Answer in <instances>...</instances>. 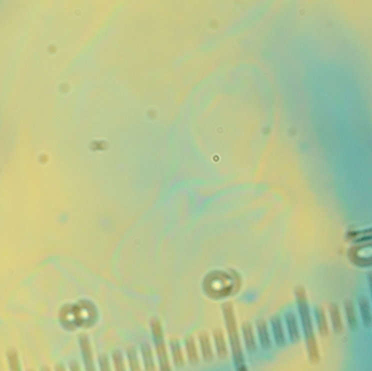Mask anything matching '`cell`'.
Returning a JSON list of instances; mask_svg holds the SVG:
<instances>
[{"label": "cell", "mask_w": 372, "mask_h": 371, "mask_svg": "<svg viewBox=\"0 0 372 371\" xmlns=\"http://www.w3.org/2000/svg\"><path fill=\"white\" fill-rule=\"evenodd\" d=\"M294 296H296V306H298L300 320H302V332H304V335H305L306 347H307V352H308L310 360V362L314 363V364H316V363L320 362V352H319V346H318V341L316 338V333H314L312 316H310L308 300H307V294H306L305 288H304L302 286L296 288Z\"/></svg>", "instance_id": "1"}, {"label": "cell", "mask_w": 372, "mask_h": 371, "mask_svg": "<svg viewBox=\"0 0 372 371\" xmlns=\"http://www.w3.org/2000/svg\"><path fill=\"white\" fill-rule=\"evenodd\" d=\"M222 313H224V322H226L228 338H230L235 369L236 371H248V369H246V364L244 355H243L241 340H240L238 322H236L234 308H232V302H226V304L222 305Z\"/></svg>", "instance_id": "2"}, {"label": "cell", "mask_w": 372, "mask_h": 371, "mask_svg": "<svg viewBox=\"0 0 372 371\" xmlns=\"http://www.w3.org/2000/svg\"><path fill=\"white\" fill-rule=\"evenodd\" d=\"M150 328H152L154 344H155L156 354H157V358H158L160 370V371H172L171 370L169 358H168L166 344V341H164L163 328H162V324H160V319L152 318V320H150Z\"/></svg>", "instance_id": "3"}, {"label": "cell", "mask_w": 372, "mask_h": 371, "mask_svg": "<svg viewBox=\"0 0 372 371\" xmlns=\"http://www.w3.org/2000/svg\"><path fill=\"white\" fill-rule=\"evenodd\" d=\"M78 342H80V352H82V358H83L85 371H96V364H94V358H93L90 338H88L86 334H80V338H78Z\"/></svg>", "instance_id": "4"}, {"label": "cell", "mask_w": 372, "mask_h": 371, "mask_svg": "<svg viewBox=\"0 0 372 371\" xmlns=\"http://www.w3.org/2000/svg\"><path fill=\"white\" fill-rule=\"evenodd\" d=\"M285 324L288 332L290 341L292 344H296L300 341V330L298 326V320L293 312H288L285 314Z\"/></svg>", "instance_id": "5"}, {"label": "cell", "mask_w": 372, "mask_h": 371, "mask_svg": "<svg viewBox=\"0 0 372 371\" xmlns=\"http://www.w3.org/2000/svg\"><path fill=\"white\" fill-rule=\"evenodd\" d=\"M271 326H272V332H274V342L278 347H284L286 344V336H285V332H284V326H282V322L279 316H274L271 319Z\"/></svg>", "instance_id": "6"}, {"label": "cell", "mask_w": 372, "mask_h": 371, "mask_svg": "<svg viewBox=\"0 0 372 371\" xmlns=\"http://www.w3.org/2000/svg\"><path fill=\"white\" fill-rule=\"evenodd\" d=\"M256 327H257V334H258L260 346H262V348L264 349V350H269V349H271V340H270L269 330H268V324L266 322V320L260 319L258 321H257Z\"/></svg>", "instance_id": "7"}, {"label": "cell", "mask_w": 372, "mask_h": 371, "mask_svg": "<svg viewBox=\"0 0 372 371\" xmlns=\"http://www.w3.org/2000/svg\"><path fill=\"white\" fill-rule=\"evenodd\" d=\"M199 344H200V350H202V358L205 362H210L213 360V349L210 346V335L207 332H202L199 334Z\"/></svg>", "instance_id": "8"}, {"label": "cell", "mask_w": 372, "mask_h": 371, "mask_svg": "<svg viewBox=\"0 0 372 371\" xmlns=\"http://www.w3.org/2000/svg\"><path fill=\"white\" fill-rule=\"evenodd\" d=\"M314 314H316L318 330H319L320 335L322 338L328 336V335H329V327H328L327 316H326V312H324V308H321V306H316V308H314Z\"/></svg>", "instance_id": "9"}, {"label": "cell", "mask_w": 372, "mask_h": 371, "mask_svg": "<svg viewBox=\"0 0 372 371\" xmlns=\"http://www.w3.org/2000/svg\"><path fill=\"white\" fill-rule=\"evenodd\" d=\"M329 316H330L332 330H334L336 334H341L343 332V322L341 318V312H340L338 306L335 302L329 305Z\"/></svg>", "instance_id": "10"}, {"label": "cell", "mask_w": 372, "mask_h": 371, "mask_svg": "<svg viewBox=\"0 0 372 371\" xmlns=\"http://www.w3.org/2000/svg\"><path fill=\"white\" fill-rule=\"evenodd\" d=\"M242 332H243V338H244V344L246 347V350L249 352H255L257 344H256V338L255 334H254L252 326L249 322H244L242 324Z\"/></svg>", "instance_id": "11"}, {"label": "cell", "mask_w": 372, "mask_h": 371, "mask_svg": "<svg viewBox=\"0 0 372 371\" xmlns=\"http://www.w3.org/2000/svg\"><path fill=\"white\" fill-rule=\"evenodd\" d=\"M213 336H214V342H216V354L218 356H219V358L221 360L227 358L228 348H227V344H226V340H224L222 330L218 328V330L213 332Z\"/></svg>", "instance_id": "12"}, {"label": "cell", "mask_w": 372, "mask_h": 371, "mask_svg": "<svg viewBox=\"0 0 372 371\" xmlns=\"http://www.w3.org/2000/svg\"><path fill=\"white\" fill-rule=\"evenodd\" d=\"M358 308L360 313V318H362L363 324L366 327H370L372 322L371 318V308L370 302L366 297H360L358 299Z\"/></svg>", "instance_id": "13"}, {"label": "cell", "mask_w": 372, "mask_h": 371, "mask_svg": "<svg viewBox=\"0 0 372 371\" xmlns=\"http://www.w3.org/2000/svg\"><path fill=\"white\" fill-rule=\"evenodd\" d=\"M141 354H142V358H143V364H144V370L146 371H156L152 347H150L148 344H142Z\"/></svg>", "instance_id": "14"}, {"label": "cell", "mask_w": 372, "mask_h": 371, "mask_svg": "<svg viewBox=\"0 0 372 371\" xmlns=\"http://www.w3.org/2000/svg\"><path fill=\"white\" fill-rule=\"evenodd\" d=\"M185 348H186V354H188V362L192 366H196L199 363V355L198 350H196V341L193 336H188L185 338Z\"/></svg>", "instance_id": "15"}, {"label": "cell", "mask_w": 372, "mask_h": 371, "mask_svg": "<svg viewBox=\"0 0 372 371\" xmlns=\"http://www.w3.org/2000/svg\"><path fill=\"white\" fill-rule=\"evenodd\" d=\"M170 347H171V354H172V360H174V364L177 366V368H182L184 366V356H183V352H182V347L180 341L176 340V338H172L170 341Z\"/></svg>", "instance_id": "16"}, {"label": "cell", "mask_w": 372, "mask_h": 371, "mask_svg": "<svg viewBox=\"0 0 372 371\" xmlns=\"http://www.w3.org/2000/svg\"><path fill=\"white\" fill-rule=\"evenodd\" d=\"M344 311L346 316V321H348L349 328L350 330H355L357 328V316H356V310L355 305L352 300H346L344 302Z\"/></svg>", "instance_id": "17"}, {"label": "cell", "mask_w": 372, "mask_h": 371, "mask_svg": "<svg viewBox=\"0 0 372 371\" xmlns=\"http://www.w3.org/2000/svg\"><path fill=\"white\" fill-rule=\"evenodd\" d=\"M127 358L130 371H142L141 366H140L138 352L134 347H130L127 349Z\"/></svg>", "instance_id": "18"}, {"label": "cell", "mask_w": 372, "mask_h": 371, "mask_svg": "<svg viewBox=\"0 0 372 371\" xmlns=\"http://www.w3.org/2000/svg\"><path fill=\"white\" fill-rule=\"evenodd\" d=\"M7 361H8L10 371H21L19 356H18V352L14 349H10L7 352Z\"/></svg>", "instance_id": "19"}, {"label": "cell", "mask_w": 372, "mask_h": 371, "mask_svg": "<svg viewBox=\"0 0 372 371\" xmlns=\"http://www.w3.org/2000/svg\"><path fill=\"white\" fill-rule=\"evenodd\" d=\"M112 360L114 364V370L116 371H127L126 364H124V355L120 350H114L112 354Z\"/></svg>", "instance_id": "20"}, {"label": "cell", "mask_w": 372, "mask_h": 371, "mask_svg": "<svg viewBox=\"0 0 372 371\" xmlns=\"http://www.w3.org/2000/svg\"><path fill=\"white\" fill-rule=\"evenodd\" d=\"M98 362H99L100 371H112L110 370V360L108 358H107L106 354L99 355Z\"/></svg>", "instance_id": "21"}, {"label": "cell", "mask_w": 372, "mask_h": 371, "mask_svg": "<svg viewBox=\"0 0 372 371\" xmlns=\"http://www.w3.org/2000/svg\"><path fill=\"white\" fill-rule=\"evenodd\" d=\"M70 371H82L80 363L77 361H71L70 362Z\"/></svg>", "instance_id": "22"}, {"label": "cell", "mask_w": 372, "mask_h": 371, "mask_svg": "<svg viewBox=\"0 0 372 371\" xmlns=\"http://www.w3.org/2000/svg\"><path fill=\"white\" fill-rule=\"evenodd\" d=\"M55 371H66V369L62 363H58V364L55 366Z\"/></svg>", "instance_id": "23"}, {"label": "cell", "mask_w": 372, "mask_h": 371, "mask_svg": "<svg viewBox=\"0 0 372 371\" xmlns=\"http://www.w3.org/2000/svg\"><path fill=\"white\" fill-rule=\"evenodd\" d=\"M41 371H52V370H50V368H48V366H42Z\"/></svg>", "instance_id": "24"}, {"label": "cell", "mask_w": 372, "mask_h": 371, "mask_svg": "<svg viewBox=\"0 0 372 371\" xmlns=\"http://www.w3.org/2000/svg\"><path fill=\"white\" fill-rule=\"evenodd\" d=\"M27 371H34V370H32V369H28Z\"/></svg>", "instance_id": "25"}]
</instances>
